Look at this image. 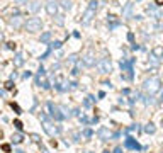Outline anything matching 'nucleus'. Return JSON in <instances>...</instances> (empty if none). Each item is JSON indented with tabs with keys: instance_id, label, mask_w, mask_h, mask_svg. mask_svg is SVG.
Returning <instances> with one entry per match:
<instances>
[{
	"instance_id": "obj_1",
	"label": "nucleus",
	"mask_w": 163,
	"mask_h": 153,
	"mask_svg": "<svg viewBox=\"0 0 163 153\" xmlns=\"http://www.w3.org/2000/svg\"><path fill=\"white\" fill-rule=\"evenodd\" d=\"M143 90L148 95H155L158 92H162V80L158 76H149L143 82Z\"/></svg>"
},
{
	"instance_id": "obj_2",
	"label": "nucleus",
	"mask_w": 163,
	"mask_h": 153,
	"mask_svg": "<svg viewBox=\"0 0 163 153\" xmlns=\"http://www.w3.org/2000/svg\"><path fill=\"white\" fill-rule=\"evenodd\" d=\"M39 119L43 121V128H44V131L48 133V136L54 138V136H58V134H60V128H58V126H54L53 123L48 119V116L44 114V112H41V114H39Z\"/></svg>"
},
{
	"instance_id": "obj_3",
	"label": "nucleus",
	"mask_w": 163,
	"mask_h": 153,
	"mask_svg": "<svg viewBox=\"0 0 163 153\" xmlns=\"http://www.w3.org/2000/svg\"><path fill=\"white\" fill-rule=\"evenodd\" d=\"M27 32H38L43 29V21L38 19V17H31V19H27L26 21V26H24Z\"/></svg>"
},
{
	"instance_id": "obj_4",
	"label": "nucleus",
	"mask_w": 163,
	"mask_h": 153,
	"mask_svg": "<svg viewBox=\"0 0 163 153\" xmlns=\"http://www.w3.org/2000/svg\"><path fill=\"white\" fill-rule=\"evenodd\" d=\"M97 70H99V73H102V75L110 73V71H112V63H110V60H109V58H100L99 63H97Z\"/></svg>"
},
{
	"instance_id": "obj_5",
	"label": "nucleus",
	"mask_w": 163,
	"mask_h": 153,
	"mask_svg": "<svg viewBox=\"0 0 163 153\" xmlns=\"http://www.w3.org/2000/svg\"><path fill=\"white\" fill-rule=\"evenodd\" d=\"M46 107H48V111H49V116H51L54 121H63V119H65V116L61 114V107L54 105L53 102H48Z\"/></svg>"
},
{
	"instance_id": "obj_6",
	"label": "nucleus",
	"mask_w": 163,
	"mask_h": 153,
	"mask_svg": "<svg viewBox=\"0 0 163 153\" xmlns=\"http://www.w3.org/2000/svg\"><path fill=\"white\" fill-rule=\"evenodd\" d=\"M44 7H46V12L51 15V17H56V15H58V10H60V2H58V0H46Z\"/></svg>"
},
{
	"instance_id": "obj_7",
	"label": "nucleus",
	"mask_w": 163,
	"mask_h": 153,
	"mask_svg": "<svg viewBox=\"0 0 163 153\" xmlns=\"http://www.w3.org/2000/svg\"><path fill=\"white\" fill-rule=\"evenodd\" d=\"M36 84L41 85L43 89H49V82L46 80V71H44V68H43V66H39V70H38V75H36Z\"/></svg>"
},
{
	"instance_id": "obj_8",
	"label": "nucleus",
	"mask_w": 163,
	"mask_h": 153,
	"mask_svg": "<svg viewBox=\"0 0 163 153\" xmlns=\"http://www.w3.org/2000/svg\"><path fill=\"white\" fill-rule=\"evenodd\" d=\"M82 63L87 66V68H92V66H95L97 65V60H95V55H94V51H88V53H85V55L82 56Z\"/></svg>"
},
{
	"instance_id": "obj_9",
	"label": "nucleus",
	"mask_w": 163,
	"mask_h": 153,
	"mask_svg": "<svg viewBox=\"0 0 163 153\" xmlns=\"http://www.w3.org/2000/svg\"><path fill=\"white\" fill-rule=\"evenodd\" d=\"M95 9H92V7H87V10L83 12V15H82V24L83 26H88L90 22L94 21V17H95Z\"/></svg>"
},
{
	"instance_id": "obj_10",
	"label": "nucleus",
	"mask_w": 163,
	"mask_h": 153,
	"mask_svg": "<svg viewBox=\"0 0 163 153\" xmlns=\"http://www.w3.org/2000/svg\"><path fill=\"white\" fill-rule=\"evenodd\" d=\"M9 26H12L14 29H20L22 26H26V22L22 21L20 15H15V17H10V19H9Z\"/></svg>"
},
{
	"instance_id": "obj_11",
	"label": "nucleus",
	"mask_w": 163,
	"mask_h": 153,
	"mask_svg": "<svg viewBox=\"0 0 163 153\" xmlns=\"http://www.w3.org/2000/svg\"><path fill=\"white\" fill-rule=\"evenodd\" d=\"M124 146H126L128 150H141L139 143H138L134 138H131V136H128V138H126V141H124Z\"/></svg>"
},
{
	"instance_id": "obj_12",
	"label": "nucleus",
	"mask_w": 163,
	"mask_h": 153,
	"mask_svg": "<svg viewBox=\"0 0 163 153\" xmlns=\"http://www.w3.org/2000/svg\"><path fill=\"white\" fill-rule=\"evenodd\" d=\"M133 2H128L126 5H124V9H122V17H126V19H129V17H134L133 15Z\"/></svg>"
},
{
	"instance_id": "obj_13",
	"label": "nucleus",
	"mask_w": 163,
	"mask_h": 153,
	"mask_svg": "<svg viewBox=\"0 0 163 153\" xmlns=\"http://www.w3.org/2000/svg\"><path fill=\"white\" fill-rule=\"evenodd\" d=\"M97 134H99V138H100L102 141H105V139H109V138H110V131H109L107 128H100Z\"/></svg>"
},
{
	"instance_id": "obj_14",
	"label": "nucleus",
	"mask_w": 163,
	"mask_h": 153,
	"mask_svg": "<svg viewBox=\"0 0 163 153\" xmlns=\"http://www.w3.org/2000/svg\"><path fill=\"white\" fill-rule=\"evenodd\" d=\"M151 55L155 56L156 60H160V61H162V60H163V48H162V46H155L153 51H151Z\"/></svg>"
},
{
	"instance_id": "obj_15",
	"label": "nucleus",
	"mask_w": 163,
	"mask_h": 153,
	"mask_svg": "<svg viewBox=\"0 0 163 153\" xmlns=\"http://www.w3.org/2000/svg\"><path fill=\"white\" fill-rule=\"evenodd\" d=\"M24 61H26V58H24L22 53H17V55L14 56V65H15V66H22Z\"/></svg>"
},
{
	"instance_id": "obj_16",
	"label": "nucleus",
	"mask_w": 163,
	"mask_h": 153,
	"mask_svg": "<svg viewBox=\"0 0 163 153\" xmlns=\"http://www.w3.org/2000/svg\"><path fill=\"white\" fill-rule=\"evenodd\" d=\"M107 24H109V27L110 29H114L119 26V21H117V17L115 15H107Z\"/></svg>"
},
{
	"instance_id": "obj_17",
	"label": "nucleus",
	"mask_w": 163,
	"mask_h": 153,
	"mask_svg": "<svg viewBox=\"0 0 163 153\" xmlns=\"http://www.w3.org/2000/svg\"><path fill=\"white\" fill-rule=\"evenodd\" d=\"M39 9H41V2H39V0L31 2V5H29V10H31V12H38Z\"/></svg>"
},
{
	"instance_id": "obj_18",
	"label": "nucleus",
	"mask_w": 163,
	"mask_h": 153,
	"mask_svg": "<svg viewBox=\"0 0 163 153\" xmlns=\"http://www.w3.org/2000/svg\"><path fill=\"white\" fill-rule=\"evenodd\" d=\"M61 7L65 9V10H71L73 2H71V0H61Z\"/></svg>"
},
{
	"instance_id": "obj_19",
	"label": "nucleus",
	"mask_w": 163,
	"mask_h": 153,
	"mask_svg": "<svg viewBox=\"0 0 163 153\" xmlns=\"http://www.w3.org/2000/svg\"><path fill=\"white\" fill-rule=\"evenodd\" d=\"M155 131H156V128H155V124H153V123H148V124L144 126V133H148V134H153Z\"/></svg>"
},
{
	"instance_id": "obj_20",
	"label": "nucleus",
	"mask_w": 163,
	"mask_h": 153,
	"mask_svg": "<svg viewBox=\"0 0 163 153\" xmlns=\"http://www.w3.org/2000/svg\"><path fill=\"white\" fill-rule=\"evenodd\" d=\"M12 143H15V145L22 143V134H20V133H17V134H12Z\"/></svg>"
},
{
	"instance_id": "obj_21",
	"label": "nucleus",
	"mask_w": 163,
	"mask_h": 153,
	"mask_svg": "<svg viewBox=\"0 0 163 153\" xmlns=\"http://www.w3.org/2000/svg\"><path fill=\"white\" fill-rule=\"evenodd\" d=\"M94 102H95V97H94V95H88V97L85 99V102H83V105H85V107H90V105L94 104Z\"/></svg>"
},
{
	"instance_id": "obj_22",
	"label": "nucleus",
	"mask_w": 163,
	"mask_h": 153,
	"mask_svg": "<svg viewBox=\"0 0 163 153\" xmlns=\"http://www.w3.org/2000/svg\"><path fill=\"white\" fill-rule=\"evenodd\" d=\"M49 39H51V32H49V31H48V32H43V34H41V43H48Z\"/></svg>"
},
{
	"instance_id": "obj_23",
	"label": "nucleus",
	"mask_w": 163,
	"mask_h": 153,
	"mask_svg": "<svg viewBox=\"0 0 163 153\" xmlns=\"http://www.w3.org/2000/svg\"><path fill=\"white\" fill-rule=\"evenodd\" d=\"M143 102H144V104H146V105L153 104V97H151V95H148V94H146V95L143 97Z\"/></svg>"
},
{
	"instance_id": "obj_24",
	"label": "nucleus",
	"mask_w": 163,
	"mask_h": 153,
	"mask_svg": "<svg viewBox=\"0 0 163 153\" xmlns=\"http://www.w3.org/2000/svg\"><path fill=\"white\" fill-rule=\"evenodd\" d=\"M61 44H63L61 41H54V43H51V44H49V48H51V49H60Z\"/></svg>"
},
{
	"instance_id": "obj_25",
	"label": "nucleus",
	"mask_w": 163,
	"mask_h": 153,
	"mask_svg": "<svg viewBox=\"0 0 163 153\" xmlns=\"http://www.w3.org/2000/svg\"><path fill=\"white\" fill-rule=\"evenodd\" d=\"M63 17H65L63 14H58V15H56V24H58V26H61V24L65 22V19H63Z\"/></svg>"
},
{
	"instance_id": "obj_26",
	"label": "nucleus",
	"mask_w": 163,
	"mask_h": 153,
	"mask_svg": "<svg viewBox=\"0 0 163 153\" xmlns=\"http://www.w3.org/2000/svg\"><path fill=\"white\" fill-rule=\"evenodd\" d=\"M88 7H92V9L97 10V9H99V2H97V0H90V2H88Z\"/></svg>"
},
{
	"instance_id": "obj_27",
	"label": "nucleus",
	"mask_w": 163,
	"mask_h": 153,
	"mask_svg": "<svg viewBox=\"0 0 163 153\" xmlns=\"http://www.w3.org/2000/svg\"><path fill=\"white\" fill-rule=\"evenodd\" d=\"M14 126H15V128H17L19 131H20V129H22V123H20L19 119H17V121H14Z\"/></svg>"
},
{
	"instance_id": "obj_28",
	"label": "nucleus",
	"mask_w": 163,
	"mask_h": 153,
	"mask_svg": "<svg viewBox=\"0 0 163 153\" xmlns=\"http://www.w3.org/2000/svg\"><path fill=\"white\" fill-rule=\"evenodd\" d=\"M14 2H15L17 5H26V4L29 2V0H14Z\"/></svg>"
},
{
	"instance_id": "obj_29",
	"label": "nucleus",
	"mask_w": 163,
	"mask_h": 153,
	"mask_svg": "<svg viewBox=\"0 0 163 153\" xmlns=\"http://www.w3.org/2000/svg\"><path fill=\"white\" fill-rule=\"evenodd\" d=\"M7 49H15V43H7Z\"/></svg>"
},
{
	"instance_id": "obj_30",
	"label": "nucleus",
	"mask_w": 163,
	"mask_h": 153,
	"mask_svg": "<svg viewBox=\"0 0 163 153\" xmlns=\"http://www.w3.org/2000/svg\"><path fill=\"white\" fill-rule=\"evenodd\" d=\"M2 150L9 153V152H10V145H7V143H5V145H2Z\"/></svg>"
},
{
	"instance_id": "obj_31",
	"label": "nucleus",
	"mask_w": 163,
	"mask_h": 153,
	"mask_svg": "<svg viewBox=\"0 0 163 153\" xmlns=\"http://www.w3.org/2000/svg\"><path fill=\"white\" fill-rule=\"evenodd\" d=\"M12 109H14L15 112H17V114H20V107H19L17 104H12Z\"/></svg>"
},
{
	"instance_id": "obj_32",
	"label": "nucleus",
	"mask_w": 163,
	"mask_h": 153,
	"mask_svg": "<svg viewBox=\"0 0 163 153\" xmlns=\"http://www.w3.org/2000/svg\"><path fill=\"white\" fill-rule=\"evenodd\" d=\"M83 134H85V138H90V136H92V131H90V129H85Z\"/></svg>"
},
{
	"instance_id": "obj_33",
	"label": "nucleus",
	"mask_w": 163,
	"mask_h": 153,
	"mask_svg": "<svg viewBox=\"0 0 163 153\" xmlns=\"http://www.w3.org/2000/svg\"><path fill=\"white\" fill-rule=\"evenodd\" d=\"M128 39L133 43V41H134V34H133V32H128Z\"/></svg>"
},
{
	"instance_id": "obj_34",
	"label": "nucleus",
	"mask_w": 163,
	"mask_h": 153,
	"mask_svg": "<svg viewBox=\"0 0 163 153\" xmlns=\"http://www.w3.org/2000/svg\"><path fill=\"white\" fill-rule=\"evenodd\" d=\"M12 87H14L12 80H9V82H7V84H5V89H12Z\"/></svg>"
},
{
	"instance_id": "obj_35",
	"label": "nucleus",
	"mask_w": 163,
	"mask_h": 153,
	"mask_svg": "<svg viewBox=\"0 0 163 153\" xmlns=\"http://www.w3.org/2000/svg\"><path fill=\"white\" fill-rule=\"evenodd\" d=\"M22 76H24V78H31V76H32V73H31V71H26Z\"/></svg>"
},
{
	"instance_id": "obj_36",
	"label": "nucleus",
	"mask_w": 163,
	"mask_h": 153,
	"mask_svg": "<svg viewBox=\"0 0 163 153\" xmlns=\"http://www.w3.org/2000/svg\"><path fill=\"white\" fill-rule=\"evenodd\" d=\"M155 4L158 5V7H162V5H163V0H155Z\"/></svg>"
},
{
	"instance_id": "obj_37",
	"label": "nucleus",
	"mask_w": 163,
	"mask_h": 153,
	"mask_svg": "<svg viewBox=\"0 0 163 153\" xmlns=\"http://www.w3.org/2000/svg\"><path fill=\"white\" fill-rule=\"evenodd\" d=\"M114 153H122V150H121V148H115V150H114Z\"/></svg>"
},
{
	"instance_id": "obj_38",
	"label": "nucleus",
	"mask_w": 163,
	"mask_h": 153,
	"mask_svg": "<svg viewBox=\"0 0 163 153\" xmlns=\"http://www.w3.org/2000/svg\"><path fill=\"white\" fill-rule=\"evenodd\" d=\"M162 124H163V121H162Z\"/></svg>"
},
{
	"instance_id": "obj_39",
	"label": "nucleus",
	"mask_w": 163,
	"mask_h": 153,
	"mask_svg": "<svg viewBox=\"0 0 163 153\" xmlns=\"http://www.w3.org/2000/svg\"><path fill=\"white\" fill-rule=\"evenodd\" d=\"M162 105H163V104H162Z\"/></svg>"
}]
</instances>
